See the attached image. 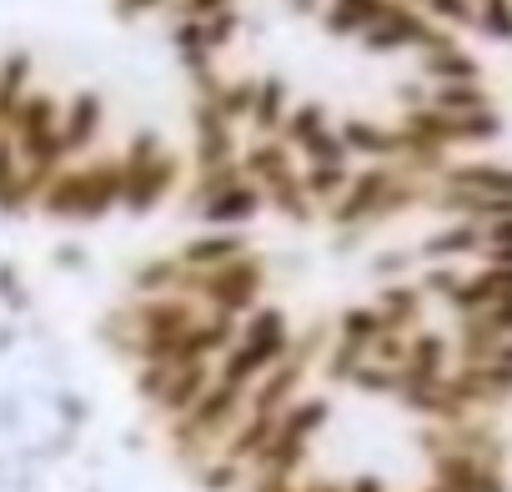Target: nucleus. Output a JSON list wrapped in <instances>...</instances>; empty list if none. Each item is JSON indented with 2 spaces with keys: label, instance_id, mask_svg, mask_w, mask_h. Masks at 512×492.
Returning a JSON list of instances; mask_svg holds the SVG:
<instances>
[{
  "label": "nucleus",
  "instance_id": "nucleus-1",
  "mask_svg": "<svg viewBox=\"0 0 512 492\" xmlns=\"http://www.w3.org/2000/svg\"><path fill=\"white\" fill-rule=\"evenodd\" d=\"M226 252H236L231 241H206V246H191V257L201 262V257H226Z\"/></svg>",
  "mask_w": 512,
  "mask_h": 492
},
{
  "label": "nucleus",
  "instance_id": "nucleus-2",
  "mask_svg": "<svg viewBox=\"0 0 512 492\" xmlns=\"http://www.w3.org/2000/svg\"><path fill=\"white\" fill-rule=\"evenodd\" d=\"M347 136H352V141H357V146H367V151H382V146H387V141H382V136H377V131H362V126H352V131H347Z\"/></svg>",
  "mask_w": 512,
  "mask_h": 492
}]
</instances>
